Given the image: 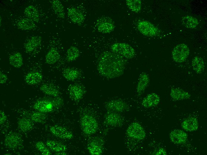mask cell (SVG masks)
<instances>
[{
  "instance_id": "39",
  "label": "cell",
  "mask_w": 207,
  "mask_h": 155,
  "mask_svg": "<svg viewBox=\"0 0 207 155\" xmlns=\"http://www.w3.org/2000/svg\"><path fill=\"white\" fill-rule=\"evenodd\" d=\"M7 79V75L0 71V83L3 84L5 83Z\"/></svg>"
},
{
  "instance_id": "34",
  "label": "cell",
  "mask_w": 207,
  "mask_h": 155,
  "mask_svg": "<svg viewBox=\"0 0 207 155\" xmlns=\"http://www.w3.org/2000/svg\"><path fill=\"white\" fill-rule=\"evenodd\" d=\"M18 124L19 128L24 132L30 131L33 127V123L32 121L25 118L20 119L18 121Z\"/></svg>"
},
{
  "instance_id": "19",
  "label": "cell",
  "mask_w": 207,
  "mask_h": 155,
  "mask_svg": "<svg viewBox=\"0 0 207 155\" xmlns=\"http://www.w3.org/2000/svg\"><path fill=\"white\" fill-rule=\"evenodd\" d=\"M181 125L182 128L186 131L192 132L196 131L198 127V120L194 117H188L183 121Z\"/></svg>"
},
{
  "instance_id": "26",
  "label": "cell",
  "mask_w": 207,
  "mask_h": 155,
  "mask_svg": "<svg viewBox=\"0 0 207 155\" xmlns=\"http://www.w3.org/2000/svg\"><path fill=\"white\" fill-rule=\"evenodd\" d=\"M17 25L19 29L23 30H30L35 27L34 22L28 18H24L20 20Z\"/></svg>"
},
{
  "instance_id": "15",
  "label": "cell",
  "mask_w": 207,
  "mask_h": 155,
  "mask_svg": "<svg viewBox=\"0 0 207 155\" xmlns=\"http://www.w3.org/2000/svg\"><path fill=\"white\" fill-rule=\"evenodd\" d=\"M160 102L159 96L155 93H151L144 97L142 102V106L145 108H148L157 106Z\"/></svg>"
},
{
  "instance_id": "9",
  "label": "cell",
  "mask_w": 207,
  "mask_h": 155,
  "mask_svg": "<svg viewBox=\"0 0 207 155\" xmlns=\"http://www.w3.org/2000/svg\"><path fill=\"white\" fill-rule=\"evenodd\" d=\"M51 133L55 137L70 140L73 137L72 133L66 128L58 125H55L50 128Z\"/></svg>"
},
{
  "instance_id": "24",
  "label": "cell",
  "mask_w": 207,
  "mask_h": 155,
  "mask_svg": "<svg viewBox=\"0 0 207 155\" xmlns=\"http://www.w3.org/2000/svg\"><path fill=\"white\" fill-rule=\"evenodd\" d=\"M46 145L51 151L56 153L65 152L67 149V147L65 144L54 140L47 141Z\"/></svg>"
},
{
  "instance_id": "32",
  "label": "cell",
  "mask_w": 207,
  "mask_h": 155,
  "mask_svg": "<svg viewBox=\"0 0 207 155\" xmlns=\"http://www.w3.org/2000/svg\"><path fill=\"white\" fill-rule=\"evenodd\" d=\"M52 5L55 13L59 18H64L65 13L64 7L61 2L58 0H54L52 1Z\"/></svg>"
},
{
  "instance_id": "4",
  "label": "cell",
  "mask_w": 207,
  "mask_h": 155,
  "mask_svg": "<svg viewBox=\"0 0 207 155\" xmlns=\"http://www.w3.org/2000/svg\"><path fill=\"white\" fill-rule=\"evenodd\" d=\"M137 27L139 31L142 35L149 37L158 35L160 34L159 30L152 23L146 20L138 22Z\"/></svg>"
},
{
  "instance_id": "11",
  "label": "cell",
  "mask_w": 207,
  "mask_h": 155,
  "mask_svg": "<svg viewBox=\"0 0 207 155\" xmlns=\"http://www.w3.org/2000/svg\"><path fill=\"white\" fill-rule=\"evenodd\" d=\"M21 139L18 134L15 132L8 134L5 137L4 143L8 148L14 149L17 148L21 142Z\"/></svg>"
},
{
  "instance_id": "7",
  "label": "cell",
  "mask_w": 207,
  "mask_h": 155,
  "mask_svg": "<svg viewBox=\"0 0 207 155\" xmlns=\"http://www.w3.org/2000/svg\"><path fill=\"white\" fill-rule=\"evenodd\" d=\"M96 25L98 30L100 32L107 33L113 31L115 28V24L110 18L102 16L99 18L96 21Z\"/></svg>"
},
{
  "instance_id": "22",
  "label": "cell",
  "mask_w": 207,
  "mask_h": 155,
  "mask_svg": "<svg viewBox=\"0 0 207 155\" xmlns=\"http://www.w3.org/2000/svg\"><path fill=\"white\" fill-rule=\"evenodd\" d=\"M24 13L25 16L34 22H38L39 15L38 10L34 6L30 5L25 8Z\"/></svg>"
},
{
  "instance_id": "27",
  "label": "cell",
  "mask_w": 207,
  "mask_h": 155,
  "mask_svg": "<svg viewBox=\"0 0 207 155\" xmlns=\"http://www.w3.org/2000/svg\"><path fill=\"white\" fill-rule=\"evenodd\" d=\"M64 77L69 81H73L76 79L80 75V72L78 70L71 68L65 69L62 72Z\"/></svg>"
},
{
  "instance_id": "2",
  "label": "cell",
  "mask_w": 207,
  "mask_h": 155,
  "mask_svg": "<svg viewBox=\"0 0 207 155\" xmlns=\"http://www.w3.org/2000/svg\"><path fill=\"white\" fill-rule=\"evenodd\" d=\"M80 124L83 133L87 135H91L95 133L98 128V123L93 116L85 114L80 119Z\"/></svg>"
},
{
  "instance_id": "36",
  "label": "cell",
  "mask_w": 207,
  "mask_h": 155,
  "mask_svg": "<svg viewBox=\"0 0 207 155\" xmlns=\"http://www.w3.org/2000/svg\"><path fill=\"white\" fill-rule=\"evenodd\" d=\"M37 149L43 155H50L51 154L50 150L43 142L38 141L35 144Z\"/></svg>"
},
{
  "instance_id": "37",
  "label": "cell",
  "mask_w": 207,
  "mask_h": 155,
  "mask_svg": "<svg viewBox=\"0 0 207 155\" xmlns=\"http://www.w3.org/2000/svg\"><path fill=\"white\" fill-rule=\"evenodd\" d=\"M40 112H34L31 115V118L33 121L39 123L43 122L46 119V115Z\"/></svg>"
},
{
  "instance_id": "21",
  "label": "cell",
  "mask_w": 207,
  "mask_h": 155,
  "mask_svg": "<svg viewBox=\"0 0 207 155\" xmlns=\"http://www.w3.org/2000/svg\"><path fill=\"white\" fill-rule=\"evenodd\" d=\"M42 74L37 72L29 73L25 77V80L28 84L34 85L40 83L42 80Z\"/></svg>"
},
{
  "instance_id": "28",
  "label": "cell",
  "mask_w": 207,
  "mask_h": 155,
  "mask_svg": "<svg viewBox=\"0 0 207 155\" xmlns=\"http://www.w3.org/2000/svg\"><path fill=\"white\" fill-rule=\"evenodd\" d=\"M60 55L55 48H52L48 52L46 56V62L49 64H54L59 59Z\"/></svg>"
},
{
  "instance_id": "29",
  "label": "cell",
  "mask_w": 207,
  "mask_h": 155,
  "mask_svg": "<svg viewBox=\"0 0 207 155\" xmlns=\"http://www.w3.org/2000/svg\"><path fill=\"white\" fill-rule=\"evenodd\" d=\"M10 64L15 68H19L23 65V59L21 53H15L11 55L9 58Z\"/></svg>"
},
{
  "instance_id": "17",
  "label": "cell",
  "mask_w": 207,
  "mask_h": 155,
  "mask_svg": "<svg viewBox=\"0 0 207 155\" xmlns=\"http://www.w3.org/2000/svg\"><path fill=\"white\" fill-rule=\"evenodd\" d=\"M68 15L71 21L76 24H81L83 22L85 16L80 11L74 7L70 8L68 11Z\"/></svg>"
},
{
  "instance_id": "6",
  "label": "cell",
  "mask_w": 207,
  "mask_h": 155,
  "mask_svg": "<svg viewBox=\"0 0 207 155\" xmlns=\"http://www.w3.org/2000/svg\"><path fill=\"white\" fill-rule=\"evenodd\" d=\"M126 133L129 137L138 140L144 139L146 136V133L143 127L139 123L134 122L128 127Z\"/></svg>"
},
{
  "instance_id": "31",
  "label": "cell",
  "mask_w": 207,
  "mask_h": 155,
  "mask_svg": "<svg viewBox=\"0 0 207 155\" xmlns=\"http://www.w3.org/2000/svg\"><path fill=\"white\" fill-rule=\"evenodd\" d=\"M192 66L193 70L198 74L201 73L205 68L204 62L201 57L196 56L192 61Z\"/></svg>"
},
{
  "instance_id": "18",
  "label": "cell",
  "mask_w": 207,
  "mask_h": 155,
  "mask_svg": "<svg viewBox=\"0 0 207 155\" xmlns=\"http://www.w3.org/2000/svg\"><path fill=\"white\" fill-rule=\"evenodd\" d=\"M150 81L148 75L145 72L140 75L137 86V92L139 95H141L144 92Z\"/></svg>"
},
{
  "instance_id": "3",
  "label": "cell",
  "mask_w": 207,
  "mask_h": 155,
  "mask_svg": "<svg viewBox=\"0 0 207 155\" xmlns=\"http://www.w3.org/2000/svg\"><path fill=\"white\" fill-rule=\"evenodd\" d=\"M112 52L124 58L131 59L133 58L135 55L134 48L128 44L118 42L113 44L111 46Z\"/></svg>"
},
{
  "instance_id": "1",
  "label": "cell",
  "mask_w": 207,
  "mask_h": 155,
  "mask_svg": "<svg viewBox=\"0 0 207 155\" xmlns=\"http://www.w3.org/2000/svg\"><path fill=\"white\" fill-rule=\"evenodd\" d=\"M126 64V61L123 58L112 52L106 51L100 56L97 69L102 76L112 79L123 75Z\"/></svg>"
},
{
  "instance_id": "41",
  "label": "cell",
  "mask_w": 207,
  "mask_h": 155,
  "mask_svg": "<svg viewBox=\"0 0 207 155\" xmlns=\"http://www.w3.org/2000/svg\"><path fill=\"white\" fill-rule=\"evenodd\" d=\"M56 155H67V154L65 152H59L56 153L55 154Z\"/></svg>"
},
{
  "instance_id": "16",
  "label": "cell",
  "mask_w": 207,
  "mask_h": 155,
  "mask_svg": "<svg viewBox=\"0 0 207 155\" xmlns=\"http://www.w3.org/2000/svg\"><path fill=\"white\" fill-rule=\"evenodd\" d=\"M87 149L92 155H100L103 151V146L101 140L96 138L92 140L88 144Z\"/></svg>"
},
{
  "instance_id": "35",
  "label": "cell",
  "mask_w": 207,
  "mask_h": 155,
  "mask_svg": "<svg viewBox=\"0 0 207 155\" xmlns=\"http://www.w3.org/2000/svg\"><path fill=\"white\" fill-rule=\"evenodd\" d=\"M126 2L128 7L133 12L138 13L141 9L142 1L140 0H127Z\"/></svg>"
},
{
  "instance_id": "33",
  "label": "cell",
  "mask_w": 207,
  "mask_h": 155,
  "mask_svg": "<svg viewBox=\"0 0 207 155\" xmlns=\"http://www.w3.org/2000/svg\"><path fill=\"white\" fill-rule=\"evenodd\" d=\"M79 55L80 52L78 49L74 46H71L67 50L66 59L68 61H72L77 58Z\"/></svg>"
},
{
  "instance_id": "23",
  "label": "cell",
  "mask_w": 207,
  "mask_h": 155,
  "mask_svg": "<svg viewBox=\"0 0 207 155\" xmlns=\"http://www.w3.org/2000/svg\"><path fill=\"white\" fill-rule=\"evenodd\" d=\"M41 41V37L39 36L32 37L25 44L26 51L28 52H32L40 44Z\"/></svg>"
},
{
  "instance_id": "20",
  "label": "cell",
  "mask_w": 207,
  "mask_h": 155,
  "mask_svg": "<svg viewBox=\"0 0 207 155\" xmlns=\"http://www.w3.org/2000/svg\"><path fill=\"white\" fill-rule=\"evenodd\" d=\"M170 96L172 99L174 101H179L190 98V94L183 89L172 88L170 92Z\"/></svg>"
},
{
  "instance_id": "42",
  "label": "cell",
  "mask_w": 207,
  "mask_h": 155,
  "mask_svg": "<svg viewBox=\"0 0 207 155\" xmlns=\"http://www.w3.org/2000/svg\"><path fill=\"white\" fill-rule=\"evenodd\" d=\"M1 25V17L0 16V26Z\"/></svg>"
},
{
  "instance_id": "5",
  "label": "cell",
  "mask_w": 207,
  "mask_h": 155,
  "mask_svg": "<svg viewBox=\"0 0 207 155\" xmlns=\"http://www.w3.org/2000/svg\"><path fill=\"white\" fill-rule=\"evenodd\" d=\"M189 53V47L186 44L182 43L176 45L172 51V57L176 62L181 63L185 61Z\"/></svg>"
},
{
  "instance_id": "8",
  "label": "cell",
  "mask_w": 207,
  "mask_h": 155,
  "mask_svg": "<svg viewBox=\"0 0 207 155\" xmlns=\"http://www.w3.org/2000/svg\"><path fill=\"white\" fill-rule=\"evenodd\" d=\"M105 106L109 111L118 113L126 111L128 108L127 104L120 99L110 100L106 103Z\"/></svg>"
},
{
  "instance_id": "12",
  "label": "cell",
  "mask_w": 207,
  "mask_h": 155,
  "mask_svg": "<svg viewBox=\"0 0 207 155\" xmlns=\"http://www.w3.org/2000/svg\"><path fill=\"white\" fill-rule=\"evenodd\" d=\"M68 92L70 99L75 101L80 100L82 97L84 93L83 87L78 84L70 85L68 88Z\"/></svg>"
},
{
  "instance_id": "25",
  "label": "cell",
  "mask_w": 207,
  "mask_h": 155,
  "mask_svg": "<svg viewBox=\"0 0 207 155\" xmlns=\"http://www.w3.org/2000/svg\"><path fill=\"white\" fill-rule=\"evenodd\" d=\"M40 88L43 93L48 95L56 97L58 96L59 94V92L57 88L51 84H43Z\"/></svg>"
},
{
  "instance_id": "10",
  "label": "cell",
  "mask_w": 207,
  "mask_h": 155,
  "mask_svg": "<svg viewBox=\"0 0 207 155\" xmlns=\"http://www.w3.org/2000/svg\"><path fill=\"white\" fill-rule=\"evenodd\" d=\"M104 120L106 124L111 126L122 125L123 120L121 115L118 113L109 111L106 114Z\"/></svg>"
},
{
  "instance_id": "13",
  "label": "cell",
  "mask_w": 207,
  "mask_h": 155,
  "mask_svg": "<svg viewBox=\"0 0 207 155\" xmlns=\"http://www.w3.org/2000/svg\"><path fill=\"white\" fill-rule=\"evenodd\" d=\"M170 137L172 142L179 144L186 142L187 140L188 136L187 134L183 131L175 129L171 132Z\"/></svg>"
},
{
  "instance_id": "38",
  "label": "cell",
  "mask_w": 207,
  "mask_h": 155,
  "mask_svg": "<svg viewBox=\"0 0 207 155\" xmlns=\"http://www.w3.org/2000/svg\"><path fill=\"white\" fill-rule=\"evenodd\" d=\"M7 117L4 112L1 110L0 111V125L3 124L6 120Z\"/></svg>"
},
{
  "instance_id": "14",
  "label": "cell",
  "mask_w": 207,
  "mask_h": 155,
  "mask_svg": "<svg viewBox=\"0 0 207 155\" xmlns=\"http://www.w3.org/2000/svg\"><path fill=\"white\" fill-rule=\"evenodd\" d=\"M53 107L52 102L46 100H39L34 105V108L35 110L42 113L50 112L53 110Z\"/></svg>"
},
{
  "instance_id": "30",
  "label": "cell",
  "mask_w": 207,
  "mask_h": 155,
  "mask_svg": "<svg viewBox=\"0 0 207 155\" xmlns=\"http://www.w3.org/2000/svg\"><path fill=\"white\" fill-rule=\"evenodd\" d=\"M182 21L184 26L189 29L195 28L199 24L198 20L196 18L189 15L184 16Z\"/></svg>"
},
{
  "instance_id": "40",
  "label": "cell",
  "mask_w": 207,
  "mask_h": 155,
  "mask_svg": "<svg viewBox=\"0 0 207 155\" xmlns=\"http://www.w3.org/2000/svg\"><path fill=\"white\" fill-rule=\"evenodd\" d=\"M155 155H166L167 154V152L166 150L163 148H160L158 149L154 153Z\"/></svg>"
}]
</instances>
